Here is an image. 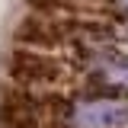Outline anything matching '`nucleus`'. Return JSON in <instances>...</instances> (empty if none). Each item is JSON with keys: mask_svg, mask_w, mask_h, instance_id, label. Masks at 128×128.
I'll use <instances>...</instances> for the list:
<instances>
[{"mask_svg": "<svg viewBox=\"0 0 128 128\" xmlns=\"http://www.w3.org/2000/svg\"><path fill=\"white\" fill-rule=\"evenodd\" d=\"M10 77L19 83H54L61 77V64L54 58H48L42 51H32V48H19L10 54Z\"/></svg>", "mask_w": 128, "mask_h": 128, "instance_id": "f03ea898", "label": "nucleus"}, {"mask_svg": "<svg viewBox=\"0 0 128 128\" xmlns=\"http://www.w3.org/2000/svg\"><path fill=\"white\" fill-rule=\"evenodd\" d=\"M118 6H122V10H128V0H118Z\"/></svg>", "mask_w": 128, "mask_h": 128, "instance_id": "423d86ee", "label": "nucleus"}, {"mask_svg": "<svg viewBox=\"0 0 128 128\" xmlns=\"http://www.w3.org/2000/svg\"><path fill=\"white\" fill-rule=\"evenodd\" d=\"M16 38L19 42H29V45H58L61 42V29L51 26L45 19H26L19 29H16Z\"/></svg>", "mask_w": 128, "mask_h": 128, "instance_id": "20e7f679", "label": "nucleus"}, {"mask_svg": "<svg viewBox=\"0 0 128 128\" xmlns=\"http://www.w3.org/2000/svg\"><path fill=\"white\" fill-rule=\"evenodd\" d=\"M74 128H128V102L125 99H90L70 112Z\"/></svg>", "mask_w": 128, "mask_h": 128, "instance_id": "f257e3e1", "label": "nucleus"}, {"mask_svg": "<svg viewBox=\"0 0 128 128\" xmlns=\"http://www.w3.org/2000/svg\"><path fill=\"white\" fill-rule=\"evenodd\" d=\"M38 109L26 93H6L0 99V128H35Z\"/></svg>", "mask_w": 128, "mask_h": 128, "instance_id": "7ed1b4c3", "label": "nucleus"}, {"mask_svg": "<svg viewBox=\"0 0 128 128\" xmlns=\"http://www.w3.org/2000/svg\"><path fill=\"white\" fill-rule=\"evenodd\" d=\"M35 13H58L61 10V0H26Z\"/></svg>", "mask_w": 128, "mask_h": 128, "instance_id": "39448f33", "label": "nucleus"}]
</instances>
